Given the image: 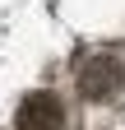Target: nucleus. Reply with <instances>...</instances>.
Returning a JSON list of instances; mask_svg holds the SVG:
<instances>
[{"label": "nucleus", "instance_id": "nucleus-1", "mask_svg": "<svg viewBox=\"0 0 125 130\" xmlns=\"http://www.w3.org/2000/svg\"><path fill=\"white\" fill-rule=\"evenodd\" d=\"M74 84L88 102H116V98H125V60L116 51H97L79 65Z\"/></svg>", "mask_w": 125, "mask_h": 130}, {"label": "nucleus", "instance_id": "nucleus-2", "mask_svg": "<svg viewBox=\"0 0 125 130\" xmlns=\"http://www.w3.org/2000/svg\"><path fill=\"white\" fill-rule=\"evenodd\" d=\"M60 121H65V102H60L56 93H28L19 111H14V125L19 130H60Z\"/></svg>", "mask_w": 125, "mask_h": 130}]
</instances>
